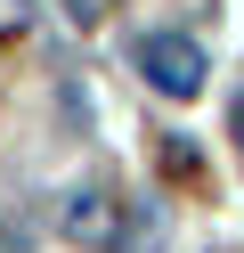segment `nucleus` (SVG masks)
<instances>
[{"instance_id":"f257e3e1","label":"nucleus","mask_w":244,"mask_h":253,"mask_svg":"<svg viewBox=\"0 0 244 253\" xmlns=\"http://www.w3.org/2000/svg\"><path fill=\"white\" fill-rule=\"evenodd\" d=\"M139 74L163 90V98H195L211 66H204V49H195L187 33H146V41H139Z\"/></svg>"},{"instance_id":"f03ea898","label":"nucleus","mask_w":244,"mask_h":253,"mask_svg":"<svg viewBox=\"0 0 244 253\" xmlns=\"http://www.w3.org/2000/svg\"><path fill=\"white\" fill-rule=\"evenodd\" d=\"M57 229L73 237V245H90V253H122L130 245V212L106 196V188H73L65 212H57Z\"/></svg>"},{"instance_id":"7ed1b4c3","label":"nucleus","mask_w":244,"mask_h":253,"mask_svg":"<svg viewBox=\"0 0 244 253\" xmlns=\"http://www.w3.org/2000/svg\"><path fill=\"white\" fill-rule=\"evenodd\" d=\"M163 171H171V180H195V147L187 139H163Z\"/></svg>"},{"instance_id":"20e7f679","label":"nucleus","mask_w":244,"mask_h":253,"mask_svg":"<svg viewBox=\"0 0 244 253\" xmlns=\"http://www.w3.org/2000/svg\"><path fill=\"white\" fill-rule=\"evenodd\" d=\"M236 147H244V98H236Z\"/></svg>"}]
</instances>
